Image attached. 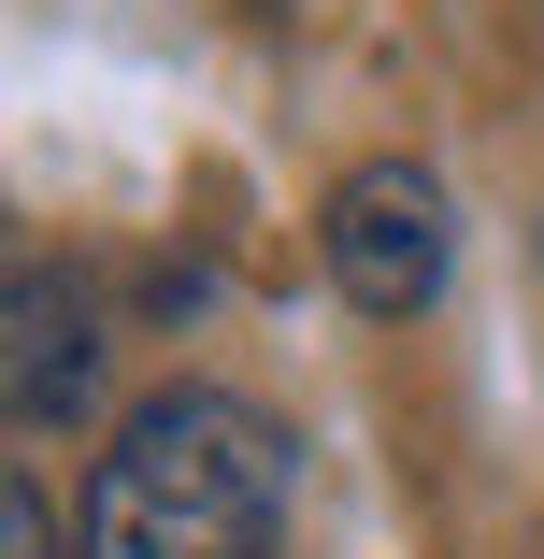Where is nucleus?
Here are the masks:
<instances>
[{
	"label": "nucleus",
	"mask_w": 544,
	"mask_h": 559,
	"mask_svg": "<svg viewBox=\"0 0 544 559\" xmlns=\"http://www.w3.org/2000/svg\"><path fill=\"white\" fill-rule=\"evenodd\" d=\"M287 531V430L244 388H158L86 474L72 559H273Z\"/></svg>",
	"instance_id": "nucleus-1"
},
{
	"label": "nucleus",
	"mask_w": 544,
	"mask_h": 559,
	"mask_svg": "<svg viewBox=\"0 0 544 559\" xmlns=\"http://www.w3.org/2000/svg\"><path fill=\"white\" fill-rule=\"evenodd\" d=\"M315 245H330V273H344L359 316H430L445 301V259H459L445 187H430L415 158H359L330 187V215H315Z\"/></svg>",
	"instance_id": "nucleus-2"
},
{
	"label": "nucleus",
	"mask_w": 544,
	"mask_h": 559,
	"mask_svg": "<svg viewBox=\"0 0 544 559\" xmlns=\"http://www.w3.org/2000/svg\"><path fill=\"white\" fill-rule=\"evenodd\" d=\"M100 388V316L72 273L15 259V301H0V402H15V430H72Z\"/></svg>",
	"instance_id": "nucleus-3"
},
{
	"label": "nucleus",
	"mask_w": 544,
	"mask_h": 559,
	"mask_svg": "<svg viewBox=\"0 0 544 559\" xmlns=\"http://www.w3.org/2000/svg\"><path fill=\"white\" fill-rule=\"evenodd\" d=\"M0 559H58V516H44V488H0Z\"/></svg>",
	"instance_id": "nucleus-4"
}]
</instances>
